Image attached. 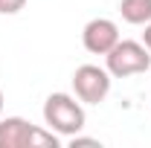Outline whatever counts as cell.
<instances>
[{
  "label": "cell",
  "instance_id": "6",
  "mask_svg": "<svg viewBox=\"0 0 151 148\" xmlns=\"http://www.w3.org/2000/svg\"><path fill=\"white\" fill-rule=\"evenodd\" d=\"M119 15L131 26H145L151 20V0H119Z\"/></svg>",
  "mask_w": 151,
  "mask_h": 148
},
{
  "label": "cell",
  "instance_id": "7",
  "mask_svg": "<svg viewBox=\"0 0 151 148\" xmlns=\"http://www.w3.org/2000/svg\"><path fill=\"white\" fill-rule=\"evenodd\" d=\"M26 6V0H0V15H18Z\"/></svg>",
  "mask_w": 151,
  "mask_h": 148
},
{
  "label": "cell",
  "instance_id": "8",
  "mask_svg": "<svg viewBox=\"0 0 151 148\" xmlns=\"http://www.w3.org/2000/svg\"><path fill=\"white\" fill-rule=\"evenodd\" d=\"M142 44L148 47V52H151V20L145 23V32H142Z\"/></svg>",
  "mask_w": 151,
  "mask_h": 148
},
{
  "label": "cell",
  "instance_id": "9",
  "mask_svg": "<svg viewBox=\"0 0 151 148\" xmlns=\"http://www.w3.org/2000/svg\"><path fill=\"white\" fill-rule=\"evenodd\" d=\"M3 102H6V99H3V90H0V116H3Z\"/></svg>",
  "mask_w": 151,
  "mask_h": 148
},
{
  "label": "cell",
  "instance_id": "2",
  "mask_svg": "<svg viewBox=\"0 0 151 148\" xmlns=\"http://www.w3.org/2000/svg\"><path fill=\"white\" fill-rule=\"evenodd\" d=\"M105 67L113 78H128V75H139L151 67V52L142 41H116L111 52L105 55Z\"/></svg>",
  "mask_w": 151,
  "mask_h": 148
},
{
  "label": "cell",
  "instance_id": "3",
  "mask_svg": "<svg viewBox=\"0 0 151 148\" xmlns=\"http://www.w3.org/2000/svg\"><path fill=\"white\" fill-rule=\"evenodd\" d=\"M111 81H113V75L108 73V67L81 64V67H76V73H73V93L81 105H99V102L108 99Z\"/></svg>",
  "mask_w": 151,
  "mask_h": 148
},
{
  "label": "cell",
  "instance_id": "1",
  "mask_svg": "<svg viewBox=\"0 0 151 148\" xmlns=\"http://www.w3.org/2000/svg\"><path fill=\"white\" fill-rule=\"evenodd\" d=\"M44 122H47L50 131H55L58 137H76L84 128L87 116H84L81 102H76V96H70V93H50L47 102H44Z\"/></svg>",
  "mask_w": 151,
  "mask_h": 148
},
{
  "label": "cell",
  "instance_id": "4",
  "mask_svg": "<svg viewBox=\"0 0 151 148\" xmlns=\"http://www.w3.org/2000/svg\"><path fill=\"white\" fill-rule=\"evenodd\" d=\"M116 41H119V26L111 18H93L81 29V44L93 55H108L116 47Z\"/></svg>",
  "mask_w": 151,
  "mask_h": 148
},
{
  "label": "cell",
  "instance_id": "5",
  "mask_svg": "<svg viewBox=\"0 0 151 148\" xmlns=\"http://www.w3.org/2000/svg\"><path fill=\"white\" fill-rule=\"evenodd\" d=\"M35 125L23 116H6L0 119V148H29Z\"/></svg>",
  "mask_w": 151,
  "mask_h": 148
}]
</instances>
